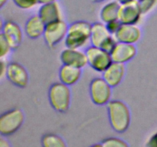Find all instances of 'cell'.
<instances>
[{"mask_svg":"<svg viewBox=\"0 0 157 147\" xmlns=\"http://www.w3.org/2000/svg\"><path fill=\"white\" fill-rule=\"evenodd\" d=\"M109 121L113 130L124 133L129 128L131 121L130 110L122 100H113L107 104Z\"/></svg>","mask_w":157,"mask_h":147,"instance_id":"1","label":"cell"},{"mask_svg":"<svg viewBox=\"0 0 157 147\" xmlns=\"http://www.w3.org/2000/svg\"><path fill=\"white\" fill-rule=\"evenodd\" d=\"M92 24L86 21H78L68 26L64 38L66 47L81 48L90 41Z\"/></svg>","mask_w":157,"mask_h":147,"instance_id":"2","label":"cell"},{"mask_svg":"<svg viewBox=\"0 0 157 147\" xmlns=\"http://www.w3.org/2000/svg\"><path fill=\"white\" fill-rule=\"evenodd\" d=\"M48 100L51 106L57 112H67L71 101V92L69 86L61 82L52 84L48 90Z\"/></svg>","mask_w":157,"mask_h":147,"instance_id":"3","label":"cell"},{"mask_svg":"<svg viewBox=\"0 0 157 147\" xmlns=\"http://www.w3.org/2000/svg\"><path fill=\"white\" fill-rule=\"evenodd\" d=\"M90 42L91 45L101 47L110 53L118 41L109 32L105 23L95 22L91 26Z\"/></svg>","mask_w":157,"mask_h":147,"instance_id":"4","label":"cell"},{"mask_svg":"<svg viewBox=\"0 0 157 147\" xmlns=\"http://www.w3.org/2000/svg\"><path fill=\"white\" fill-rule=\"evenodd\" d=\"M25 120L24 113L18 108L12 109L2 113L0 117V133L9 136L16 133Z\"/></svg>","mask_w":157,"mask_h":147,"instance_id":"5","label":"cell"},{"mask_svg":"<svg viewBox=\"0 0 157 147\" xmlns=\"http://www.w3.org/2000/svg\"><path fill=\"white\" fill-rule=\"evenodd\" d=\"M92 102L98 106L107 105L112 96V87L103 77H96L90 84Z\"/></svg>","mask_w":157,"mask_h":147,"instance_id":"6","label":"cell"},{"mask_svg":"<svg viewBox=\"0 0 157 147\" xmlns=\"http://www.w3.org/2000/svg\"><path fill=\"white\" fill-rule=\"evenodd\" d=\"M87 62L90 67L98 72H103L113 63L110 52L101 47L91 45L85 51Z\"/></svg>","mask_w":157,"mask_h":147,"instance_id":"7","label":"cell"},{"mask_svg":"<svg viewBox=\"0 0 157 147\" xmlns=\"http://www.w3.org/2000/svg\"><path fill=\"white\" fill-rule=\"evenodd\" d=\"M68 25L62 19L46 24L43 37L49 47H55L65 38Z\"/></svg>","mask_w":157,"mask_h":147,"instance_id":"8","label":"cell"},{"mask_svg":"<svg viewBox=\"0 0 157 147\" xmlns=\"http://www.w3.org/2000/svg\"><path fill=\"white\" fill-rule=\"evenodd\" d=\"M142 15L139 0H132L125 4L121 5L118 19L122 24H136L140 21Z\"/></svg>","mask_w":157,"mask_h":147,"instance_id":"9","label":"cell"},{"mask_svg":"<svg viewBox=\"0 0 157 147\" xmlns=\"http://www.w3.org/2000/svg\"><path fill=\"white\" fill-rule=\"evenodd\" d=\"M60 59L63 64L73 66L81 69L84 68L88 64L86 52L78 48L66 47L61 51Z\"/></svg>","mask_w":157,"mask_h":147,"instance_id":"10","label":"cell"},{"mask_svg":"<svg viewBox=\"0 0 157 147\" xmlns=\"http://www.w3.org/2000/svg\"><path fill=\"white\" fill-rule=\"evenodd\" d=\"M6 77L12 84L21 88L27 87L29 84V74L26 69L19 63L11 62L8 64Z\"/></svg>","mask_w":157,"mask_h":147,"instance_id":"11","label":"cell"},{"mask_svg":"<svg viewBox=\"0 0 157 147\" xmlns=\"http://www.w3.org/2000/svg\"><path fill=\"white\" fill-rule=\"evenodd\" d=\"M136 55V47L133 44L119 42L118 41L112 51L110 52L113 62L126 64L135 58Z\"/></svg>","mask_w":157,"mask_h":147,"instance_id":"12","label":"cell"},{"mask_svg":"<svg viewBox=\"0 0 157 147\" xmlns=\"http://www.w3.org/2000/svg\"><path fill=\"white\" fill-rule=\"evenodd\" d=\"M2 34L13 49H17L21 44L23 33L21 27L13 21H7L1 27Z\"/></svg>","mask_w":157,"mask_h":147,"instance_id":"13","label":"cell"},{"mask_svg":"<svg viewBox=\"0 0 157 147\" xmlns=\"http://www.w3.org/2000/svg\"><path fill=\"white\" fill-rule=\"evenodd\" d=\"M141 35V29L136 24H122L114 36L119 42L135 44L140 40Z\"/></svg>","mask_w":157,"mask_h":147,"instance_id":"14","label":"cell"},{"mask_svg":"<svg viewBox=\"0 0 157 147\" xmlns=\"http://www.w3.org/2000/svg\"><path fill=\"white\" fill-rule=\"evenodd\" d=\"M126 74L125 64L113 62L104 72L102 77L111 86L115 87L122 82Z\"/></svg>","mask_w":157,"mask_h":147,"instance_id":"15","label":"cell"},{"mask_svg":"<svg viewBox=\"0 0 157 147\" xmlns=\"http://www.w3.org/2000/svg\"><path fill=\"white\" fill-rule=\"evenodd\" d=\"M38 15L46 24L61 19V9L58 2L42 4L38 10Z\"/></svg>","mask_w":157,"mask_h":147,"instance_id":"16","label":"cell"},{"mask_svg":"<svg viewBox=\"0 0 157 147\" xmlns=\"http://www.w3.org/2000/svg\"><path fill=\"white\" fill-rule=\"evenodd\" d=\"M46 24L42 21L39 15H33L26 22L25 32L32 39H36L44 35Z\"/></svg>","mask_w":157,"mask_h":147,"instance_id":"17","label":"cell"},{"mask_svg":"<svg viewBox=\"0 0 157 147\" xmlns=\"http://www.w3.org/2000/svg\"><path fill=\"white\" fill-rule=\"evenodd\" d=\"M81 68L73 66L63 64L59 70L60 81L67 86H71L76 84L81 77Z\"/></svg>","mask_w":157,"mask_h":147,"instance_id":"18","label":"cell"},{"mask_svg":"<svg viewBox=\"0 0 157 147\" xmlns=\"http://www.w3.org/2000/svg\"><path fill=\"white\" fill-rule=\"evenodd\" d=\"M121 4L117 0L111 1L104 5L100 12V18L102 22L108 23L109 21L117 19Z\"/></svg>","mask_w":157,"mask_h":147,"instance_id":"19","label":"cell"},{"mask_svg":"<svg viewBox=\"0 0 157 147\" xmlns=\"http://www.w3.org/2000/svg\"><path fill=\"white\" fill-rule=\"evenodd\" d=\"M41 145L44 147H65V141L58 135L48 133L41 138Z\"/></svg>","mask_w":157,"mask_h":147,"instance_id":"20","label":"cell"},{"mask_svg":"<svg viewBox=\"0 0 157 147\" xmlns=\"http://www.w3.org/2000/svg\"><path fill=\"white\" fill-rule=\"evenodd\" d=\"M102 147H127L128 144L123 139L117 137H110L101 142Z\"/></svg>","mask_w":157,"mask_h":147,"instance_id":"21","label":"cell"},{"mask_svg":"<svg viewBox=\"0 0 157 147\" xmlns=\"http://www.w3.org/2000/svg\"><path fill=\"white\" fill-rule=\"evenodd\" d=\"M12 49V47L8 42L7 40L6 39L4 35L2 33L0 34V58L2 59V58L7 57Z\"/></svg>","mask_w":157,"mask_h":147,"instance_id":"22","label":"cell"},{"mask_svg":"<svg viewBox=\"0 0 157 147\" xmlns=\"http://www.w3.org/2000/svg\"><path fill=\"white\" fill-rule=\"evenodd\" d=\"M139 3L143 15H147L156 6L157 0H139Z\"/></svg>","mask_w":157,"mask_h":147,"instance_id":"23","label":"cell"},{"mask_svg":"<svg viewBox=\"0 0 157 147\" xmlns=\"http://www.w3.org/2000/svg\"><path fill=\"white\" fill-rule=\"evenodd\" d=\"M18 8L22 9H31L38 3V0H12Z\"/></svg>","mask_w":157,"mask_h":147,"instance_id":"24","label":"cell"},{"mask_svg":"<svg viewBox=\"0 0 157 147\" xmlns=\"http://www.w3.org/2000/svg\"><path fill=\"white\" fill-rule=\"evenodd\" d=\"M106 25H107V29H108L109 32H110L112 35H114L117 32V31L119 30L120 28L121 27V25H122V22L117 18V19L109 21L108 23L106 24Z\"/></svg>","mask_w":157,"mask_h":147,"instance_id":"25","label":"cell"},{"mask_svg":"<svg viewBox=\"0 0 157 147\" xmlns=\"http://www.w3.org/2000/svg\"><path fill=\"white\" fill-rule=\"evenodd\" d=\"M147 145L150 147H157V132L150 138Z\"/></svg>","mask_w":157,"mask_h":147,"instance_id":"26","label":"cell"},{"mask_svg":"<svg viewBox=\"0 0 157 147\" xmlns=\"http://www.w3.org/2000/svg\"><path fill=\"white\" fill-rule=\"evenodd\" d=\"M8 64L5 62L3 60L1 61V71H0V77L2 78L4 76H6V72H7Z\"/></svg>","mask_w":157,"mask_h":147,"instance_id":"27","label":"cell"},{"mask_svg":"<svg viewBox=\"0 0 157 147\" xmlns=\"http://www.w3.org/2000/svg\"><path fill=\"white\" fill-rule=\"evenodd\" d=\"M10 146V144L8 142V141L6 139L1 138L0 139V147H9Z\"/></svg>","mask_w":157,"mask_h":147,"instance_id":"28","label":"cell"},{"mask_svg":"<svg viewBox=\"0 0 157 147\" xmlns=\"http://www.w3.org/2000/svg\"><path fill=\"white\" fill-rule=\"evenodd\" d=\"M38 3L40 4H46V3H50V2H57L58 0H38Z\"/></svg>","mask_w":157,"mask_h":147,"instance_id":"29","label":"cell"},{"mask_svg":"<svg viewBox=\"0 0 157 147\" xmlns=\"http://www.w3.org/2000/svg\"><path fill=\"white\" fill-rule=\"evenodd\" d=\"M117 1L121 5V4H125V3L129 2L132 1V0H117Z\"/></svg>","mask_w":157,"mask_h":147,"instance_id":"30","label":"cell"},{"mask_svg":"<svg viewBox=\"0 0 157 147\" xmlns=\"http://www.w3.org/2000/svg\"><path fill=\"white\" fill-rule=\"evenodd\" d=\"M7 2H8V0H0V6H1V7H3V6H4V5L6 4Z\"/></svg>","mask_w":157,"mask_h":147,"instance_id":"31","label":"cell"},{"mask_svg":"<svg viewBox=\"0 0 157 147\" xmlns=\"http://www.w3.org/2000/svg\"><path fill=\"white\" fill-rule=\"evenodd\" d=\"M94 2H102L105 1V0H92Z\"/></svg>","mask_w":157,"mask_h":147,"instance_id":"32","label":"cell"}]
</instances>
